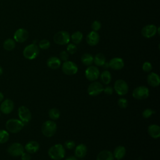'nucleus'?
Masks as SVG:
<instances>
[{"label": "nucleus", "instance_id": "nucleus-20", "mask_svg": "<svg viewBox=\"0 0 160 160\" xmlns=\"http://www.w3.org/2000/svg\"><path fill=\"white\" fill-rule=\"evenodd\" d=\"M87 147L84 144H79L76 146L74 150V155L77 158H83L87 154Z\"/></svg>", "mask_w": 160, "mask_h": 160}, {"label": "nucleus", "instance_id": "nucleus-37", "mask_svg": "<svg viewBox=\"0 0 160 160\" xmlns=\"http://www.w3.org/2000/svg\"><path fill=\"white\" fill-rule=\"evenodd\" d=\"M152 64L151 62H148V61H146V62H144L142 66V70L144 71V72H150L152 69Z\"/></svg>", "mask_w": 160, "mask_h": 160}, {"label": "nucleus", "instance_id": "nucleus-6", "mask_svg": "<svg viewBox=\"0 0 160 160\" xmlns=\"http://www.w3.org/2000/svg\"><path fill=\"white\" fill-rule=\"evenodd\" d=\"M132 97L138 100L145 99L149 95V90L145 86H139L136 88L132 93Z\"/></svg>", "mask_w": 160, "mask_h": 160}, {"label": "nucleus", "instance_id": "nucleus-12", "mask_svg": "<svg viewBox=\"0 0 160 160\" xmlns=\"http://www.w3.org/2000/svg\"><path fill=\"white\" fill-rule=\"evenodd\" d=\"M100 75L99 69L94 66H89L85 70V76L89 81H94L97 80Z\"/></svg>", "mask_w": 160, "mask_h": 160}, {"label": "nucleus", "instance_id": "nucleus-44", "mask_svg": "<svg viewBox=\"0 0 160 160\" xmlns=\"http://www.w3.org/2000/svg\"><path fill=\"white\" fill-rule=\"evenodd\" d=\"M3 99H4V94L1 92H0V102L2 101Z\"/></svg>", "mask_w": 160, "mask_h": 160}, {"label": "nucleus", "instance_id": "nucleus-33", "mask_svg": "<svg viewBox=\"0 0 160 160\" xmlns=\"http://www.w3.org/2000/svg\"><path fill=\"white\" fill-rule=\"evenodd\" d=\"M38 47L41 49H47L50 47V42L47 39H42L39 42Z\"/></svg>", "mask_w": 160, "mask_h": 160}, {"label": "nucleus", "instance_id": "nucleus-26", "mask_svg": "<svg viewBox=\"0 0 160 160\" xmlns=\"http://www.w3.org/2000/svg\"><path fill=\"white\" fill-rule=\"evenodd\" d=\"M93 62L97 66H102L106 62V58L102 53L97 54L93 58Z\"/></svg>", "mask_w": 160, "mask_h": 160}, {"label": "nucleus", "instance_id": "nucleus-2", "mask_svg": "<svg viewBox=\"0 0 160 160\" xmlns=\"http://www.w3.org/2000/svg\"><path fill=\"white\" fill-rule=\"evenodd\" d=\"M57 130V125L55 122L51 120H48L43 122L41 126V132L42 134L47 137L51 138L54 135Z\"/></svg>", "mask_w": 160, "mask_h": 160}, {"label": "nucleus", "instance_id": "nucleus-45", "mask_svg": "<svg viewBox=\"0 0 160 160\" xmlns=\"http://www.w3.org/2000/svg\"><path fill=\"white\" fill-rule=\"evenodd\" d=\"M2 73H3V69H2V67L0 66V76H1L2 74Z\"/></svg>", "mask_w": 160, "mask_h": 160}, {"label": "nucleus", "instance_id": "nucleus-39", "mask_svg": "<svg viewBox=\"0 0 160 160\" xmlns=\"http://www.w3.org/2000/svg\"><path fill=\"white\" fill-rule=\"evenodd\" d=\"M59 59L61 61H66L69 59V53L66 51H62L59 53Z\"/></svg>", "mask_w": 160, "mask_h": 160}, {"label": "nucleus", "instance_id": "nucleus-28", "mask_svg": "<svg viewBox=\"0 0 160 160\" xmlns=\"http://www.w3.org/2000/svg\"><path fill=\"white\" fill-rule=\"evenodd\" d=\"M16 46V42L12 39L9 38L4 41L3 42V48L6 51H12Z\"/></svg>", "mask_w": 160, "mask_h": 160}, {"label": "nucleus", "instance_id": "nucleus-32", "mask_svg": "<svg viewBox=\"0 0 160 160\" xmlns=\"http://www.w3.org/2000/svg\"><path fill=\"white\" fill-rule=\"evenodd\" d=\"M66 49H67V52L70 54H75L78 50L77 46L72 43H68Z\"/></svg>", "mask_w": 160, "mask_h": 160}, {"label": "nucleus", "instance_id": "nucleus-36", "mask_svg": "<svg viewBox=\"0 0 160 160\" xmlns=\"http://www.w3.org/2000/svg\"><path fill=\"white\" fill-rule=\"evenodd\" d=\"M75 146H76L75 142L72 140H68L65 141L64 143V147L68 149H72L74 148H75Z\"/></svg>", "mask_w": 160, "mask_h": 160}, {"label": "nucleus", "instance_id": "nucleus-3", "mask_svg": "<svg viewBox=\"0 0 160 160\" xmlns=\"http://www.w3.org/2000/svg\"><path fill=\"white\" fill-rule=\"evenodd\" d=\"M24 126V124L20 119H10L6 122V129L11 133L19 132L22 129Z\"/></svg>", "mask_w": 160, "mask_h": 160}, {"label": "nucleus", "instance_id": "nucleus-18", "mask_svg": "<svg viewBox=\"0 0 160 160\" xmlns=\"http://www.w3.org/2000/svg\"><path fill=\"white\" fill-rule=\"evenodd\" d=\"M147 82L151 87H158L160 84V78L159 75L155 72H150L148 75Z\"/></svg>", "mask_w": 160, "mask_h": 160}, {"label": "nucleus", "instance_id": "nucleus-38", "mask_svg": "<svg viewBox=\"0 0 160 160\" xmlns=\"http://www.w3.org/2000/svg\"><path fill=\"white\" fill-rule=\"evenodd\" d=\"M101 28V24L99 21H93V22L91 24V28L92 29V31L97 32L98 31H99Z\"/></svg>", "mask_w": 160, "mask_h": 160}, {"label": "nucleus", "instance_id": "nucleus-13", "mask_svg": "<svg viewBox=\"0 0 160 160\" xmlns=\"http://www.w3.org/2000/svg\"><path fill=\"white\" fill-rule=\"evenodd\" d=\"M159 28L154 24H148L142 28L141 34L144 38H150L153 37L157 33V31H159Z\"/></svg>", "mask_w": 160, "mask_h": 160}, {"label": "nucleus", "instance_id": "nucleus-42", "mask_svg": "<svg viewBox=\"0 0 160 160\" xmlns=\"http://www.w3.org/2000/svg\"><path fill=\"white\" fill-rule=\"evenodd\" d=\"M64 160H78V159H77L76 157L73 156H69L68 158H67L65 159Z\"/></svg>", "mask_w": 160, "mask_h": 160}, {"label": "nucleus", "instance_id": "nucleus-23", "mask_svg": "<svg viewBox=\"0 0 160 160\" xmlns=\"http://www.w3.org/2000/svg\"><path fill=\"white\" fill-rule=\"evenodd\" d=\"M126 152V150L124 146H118L114 150L112 154H113L114 158L116 159H122L124 157Z\"/></svg>", "mask_w": 160, "mask_h": 160}, {"label": "nucleus", "instance_id": "nucleus-21", "mask_svg": "<svg viewBox=\"0 0 160 160\" xmlns=\"http://www.w3.org/2000/svg\"><path fill=\"white\" fill-rule=\"evenodd\" d=\"M148 132L153 139H158L160 137V128L157 124H151L148 126Z\"/></svg>", "mask_w": 160, "mask_h": 160}, {"label": "nucleus", "instance_id": "nucleus-41", "mask_svg": "<svg viewBox=\"0 0 160 160\" xmlns=\"http://www.w3.org/2000/svg\"><path fill=\"white\" fill-rule=\"evenodd\" d=\"M31 155L28 152H23L21 155V160H31Z\"/></svg>", "mask_w": 160, "mask_h": 160}, {"label": "nucleus", "instance_id": "nucleus-40", "mask_svg": "<svg viewBox=\"0 0 160 160\" xmlns=\"http://www.w3.org/2000/svg\"><path fill=\"white\" fill-rule=\"evenodd\" d=\"M103 91L104 92L105 94H106L108 95H111L113 92V88H112V87H111L110 86H108L104 88Z\"/></svg>", "mask_w": 160, "mask_h": 160}, {"label": "nucleus", "instance_id": "nucleus-14", "mask_svg": "<svg viewBox=\"0 0 160 160\" xmlns=\"http://www.w3.org/2000/svg\"><path fill=\"white\" fill-rule=\"evenodd\" d=\"M14 108V102L9 99H6L2 101L0 106V111L4 114H9L12 111Z\"/></svg>", "mask_w": 160, "mask_h": 160}, {"label": "nucleus", "instance_id": "nucleus-7", "mask_svg": "<svg viewBox=\"0 0 160 160\" xmlns=\"http://www.w3.org/2000/svg\"><path fill=\"white\" fill-rule=\"evenodd\" d=\"M61 69L63 73L68 76L74 75L76 74L78 71V68L76 64L71 61H64L62 64Z\"/></svg>", "mask_w": 160, "mask_h": 160}, {"label": "nucleus", "instance_id": "nucleus-31", "mask_svg": "<svg viewBox=\"0 0 160 160\" xmlns=\"http://www.w3.org/2000/svg\"><path fill=\"white\" fill-rule=\"evenodd\" d=\"M9 138V132L4 129H0V144L6 143Z\"/></svg>", "mask_w": 160, "mask_h": 160}, {"label": "nucleus", "instance_id": "nucleus-19", "mask_svg": "<svg viewBox=\"0 0 160 160\" xmlns=\"http://www.w3.org/2000/svg\"><path fill=\"white\" fill-rule=\"evenodd\" d=\"M24 148V150L29 154H34L39 149V144L36 141H30L28 142Z\"/></svg>", "mask_w": 160, "mask_h": 160}, {"label": "nucleus", "instance_id": "nucleus-9", "mask_svg": "<svg viewBox=\"0 0 160 160\" xmlns=\"http://www.w3.org/2000/svg\"><path fill=\"white\" fill-rule=\"evenodd\" d=\"M104 87L98 81H92L88 88V93L91 96H96L103 92Z\"/></svg>", "mask_w": 160, "mask_h": 160}, {"label": "nucleus", "instance_id": "nucleus-16", "mask_svg": "<svg viewBox=\"0 0 160 160\" xmlns=\"http://www.w3.org/2000/svg\"><path fill=\"white\" fill-rule=\"evenodd\" d=\"M108 63L109 67L114 70H120L124 66V61L121 58H113Z\"/></svg>", "mask_w": 160, "mask_h": 160}, {"label": "nucleus", "instance_id": "nucleus-47", "mask_svg": "<svg viewBox=\"0 0 160 160\" xmlns=\"http://www.w3.org/2000/svg\"><path fill=\"white\" fill-rule=\"evenodd\" d=\"M117 160H121V159H117Z\"/></svg>", "mask_w": 160, "mask_h": 160}, {"label": "nucleus", "instance_id": "nucleus-25", "mask_svg": "<svg viewBox=\"0 0 160 160\" xmlns=\"http://www.w3.org/2000/svg\"><path fill=\"white\" fill-rule=\"evenodd\" d=\"M101 81L104 84H109L111 81V74L109 71L105 70L99 75Z\"/></svg>", "mask_w": 160, "mask_h": 160}, {"label": "nucleus", "instance_id": "nucleus-43", "mask_svg": "<svg viewBox=\"0 0 160 160\" xmlns=\"http://www.w3.org/2000/svg\"><path fill=\"white\" fill-rule=\"evenodd\" d=\"M102 67H103L104 69H108V68H109V63L107 62H106L104 64V65L102 66Z\"/></svg>", "mask_w": 160, "mask_h": 160}, {"label": "nucleus", "instance_id": "nucleus-4", "mask_svg": "<svg viewBox=\"0 0 160 160\" xmlns=\"http://www.w3.org/2000/svg\"><path fill=\"white\" fill-rule=\"evenodd\" d=\"M39 53V48L36 44H31L23 50L22 54L24 57L29 60H32L37 58Z\"/></svg>", "mask_w": 160, "mask_h": 160}, {"label": "nucleus", "instance_id": "nucleus-27", "mask_svg": "<svg viewBox=\"0 0 160 160\" xmlns=\"http://www.w3.org/2000/svg\"><path fill=\"white\" fill-rule=\"evenodd\" d=\"M93 58L94 57L91 54L85 53L82 55L81 60L83 64L87 66H91V64L93 63Z\"/></svg>", "mask_w": 160, "mask_h": 160}, {"label": "nucleus", "instance_id": "nucleus-29", "mask_svg": "<svg viewBox=\"0 0 160 160\" xmlns=\"http://www.w3.org/2000/svg\"><path fill=\"white\" fill-rule=\"evenodd\" d=\"M83 35L80 31H76L71 36V39L74 44H79L82 40Z\"/></svg>", "mask_w": 160, "mask_h": 160}, {"label": "nucleus", "instance_id": "nucleus-10", "mask_svg": "<svg viewBox=\"0 0 160 160\" xmlns=\"http://www.w3.org/2000/svg\"><path fill=\"white\" fill-rule=\"evenodd\" d=\"M24 152V146L19 142H14L11 144L8 148V154L13 157L21 156Z\"/></svg>", "mask_w": 160, "mask_h": 160}, {"label": "nucleus", "instance_id": "nucleus-1", "mask_svg": "<svg viewBox=\"0 0 160 160\" xmlns=\"http://www.w3.org/2000/svg\"><path fill=\"white\" fill-rule=\"evenodd\" d=\"M49 158L53 160H61L66 154L64 147L61 144H56L52 146L48 152Z\"/></svg>", "mask_w": 160, "mask_h": 160}, {"label": "nucleus", "instance_id": "nucleus-11", "mask_svg": "<svg viewBox=\"0 0 160 160\" xmlns=\"http://www.w3.org/2000/svg\"><path fill=\"white\" fill-rule=\"evenodd\" d=\"M18 114L19 119L24 123H28L32 118V115L30 110L25 106H21L18 108Z\"/></svg>", "mask_w": 160, "mask_h": 160}, {"label": "nucleus", "instance_id": "nucleus-8", "mask_svg": "<svg viewBox=\"0 0 160 160\" xmlns=\"http://www.w3.org/2000/svg\"><path fill=\"white\" fill-rule=\"evenodd\" d=\"M114 89L119 96H124L128 92L129 87L127 82L122 79H118L114 84Z\"/></svg>", "mask_w": 160, "mask_h": 160}, {"label": "nucleus", "instance_id": "nucleus-5", "mask_svg": "<svg viewBox=\"0 0 160 160\" xmlns=\"http://www.w3.org/2000/svg\"><path fill=\"white\" fill-rule=\"evenodd\" d=\"M53 40L58 45H66L70 41V35L67 31H61L54 34Z\"/></svg>", "mask_w": 160, "mask_h": 160}, {"label": "nucleus", "instance_id": "nucleus-22", "mask_svg": "<svg viewBox=\"0 0 160 160\" xmlns=\"http://www.w3.org/2000/svg\"><path fill=\"white\" fill-rule=\"evenodd\" d=\"M47 66L52 69H58L61 65V61L60 59L56 56H52L48 59Z\"/></svg>", "mask_w": 160, "mask_h": 160}, {"label": "nucleus", "instance_id": "nucleus-30", "mask_svg": "<svg viewBox=\"0 0 160 160\" xmlns=\"http://www.w3.org/2000/svg\"><path fill=\"white\" fill-rule=\"evenodd\" d=\"M48 116L52 120H56L59 119L60 116V111H59V109L55 108H51L49 110Z\"/></svg>", "mask_w": 160, "mask_h": 160}, {"label": "nucleus", "instance_id": "nucleus-24", "mask_svg": "<svg viewBox=\"0 0 160 160\" xmlns=\"http://www.w3.org/2000/svg\"><path fill=\"white\" fill-rule=\"evenodd\" d=\"M114 159L112 152L109 150L101 151L96 157V160H114Z\"/></svg>", "mask_w": 160, "mask_h": 160}, {"label": "nucleus", "instance_id": "nucleus-46", "mask_svg": "<svg viewBox=\"0 0 160 160\" xmlns=\"http://www.w3.org/2000/svg\"><path fill=\"white\" fill-rule=\"evenodd\" d=\"M1 111H0V117H1Z\"/></svg>", "mask_w": 160, "mask_h": 160}, {"label": "nucleus", "instance_id": "nucleus-34", "mask_svg": "<svg viewBox=\"0 0 160 160\" xmlns=\"http://www.w3.org/2000/svg\"><path fill=\"white\" fill-rule=\"evenodd\" d=\"M118 104L119 107H120L122 109L126 108L128 105V101L126 99L124 98H121L118 100Z\"/></svg>", "mask_w": 160, "mask_h": 160}, {"label": "nucleus", "instance_id": "nucleus-15", "mask_svg": "<svg viewBox=\"0 0 160 160\" xmlns=\"http://www.w3.org/2000/svg\"><path fill=\"white\" fill-rule=\"evenodd\" d=\"M29 33L24 28H19L17 29L14 34V39L18 42H23L26 41L28 38Z\"/></svg>", "mask_w": 160, "mask_h": 160}, {"label": "nucleus", "instance_id": "nucleus-48", "mask_svg": "<svg viewBox=\"0 0 160 160\" xmlns=\"http://www.w3.org/2000/svg\"><path fill=\"white\" fill-rule=\"evenodd\" d=\"M81 160H82V159H81Z\"/></svg>", "mask_w": 160, "mask_h": 160}, {"label": "nucleus", "instance_id": "nucleus-35", "mask_svg": "<svg viewBox=\"0 0 160 160\" xmlns=\"http://www.w3.org/2000/svg\"><path fill=\"white\" fill-rule=\"evenodd\" d=\"M154 112H154L152 109H150V108H147V109H144V110L142 111V117H143L144 118L147 119V118H149L150 116H151Z\"/></svg>", "mask_w": 160, "mask_h": 160}, {"label": "nucleus", "instance_id": "nucleus-17", "mask_svg": "<svg viewBox=\"0 0 160 160\" xmlns=\"http://www.w3.org/2000/svg\"><path fill=\"white\" fill-rule=\"evenodd\" d=\"M99 38H100L99 34L96 31H92L87 35L86 42L89 46H94L98 44L99 41Z\"/></svg>", "mask_w": 160, "mask_h": 160}]
</instances>
